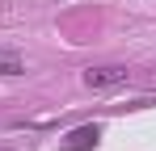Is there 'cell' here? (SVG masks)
I'll return each mask as SVG.
<instances>
[{
    "mask_svg": "<svg viewBox=\"0 0 156 151\" xmlns=\"http://www.w3.org/2000/svg\"><path fill=\"white\" fill-rule=\"evenodd\" d=\"M101 139V126H76L68 139H63V151H93Z\"/></svg>",
    "mask_w": 156,
    "mask_h": 151,
    "instance_id": "1",
    "label": "cell"
},
{
    "mask_svg": "<svg viewBox=\"0 0 156 151\" xmlns=\"http://www.w3.org/2000/svg\"><path fill=\"white\" fill-rule=\"evenodd\" d=\"M127 72H118V67H97V72H84V84L89 88H110V84H122Z\"/></svg>",
    "mask_w": 156,
    "mask_h": 151,
    "instance_id": "2",
    "label": "cell"
},
{
    "mask_svg": "<svg viewBox=\"0 0 156 151\" xmlns=\"http://www.w3.org/2000/svg\"><path fill=\"white\" fill-rule=\"evenodd\" d=\"M0 76H21V59H17V55H4V50H0Z\"/></svg>",
    "mask_w": 156,
    "mask_h": 151,
    "instance_id": "3",
    "label": "cell"
}]
</instances>
